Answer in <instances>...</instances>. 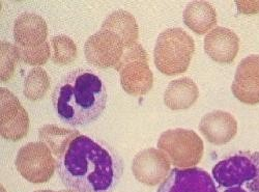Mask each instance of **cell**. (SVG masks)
Instances as JSON below:
<instances>
[{"label": "cell", "instance_id": "8", "mask_svg": "<svg viewBox=\"0 0 259 192\" xmlns=\"http://www.w3.org/2000/svg\"><path fill=\"white\" fill-rule=\"evenodd\" d=\"M125 47L120 36L110 30L101 28L86 41L84 54L91 65L97 68H115Z\"/></svg>", "mask_w": 259, "mask_h": 192}, {"label": "cell", "instance_id": "24", "mask_svg": "<svg viewBox=\"0 0 259 192\" xmlns=\"http://www.w3.org/2000/svg\"><path fill=\"white\" fill-rule=\"evenodd\" d=\"M237 7L243 13H256L259 11V3H237Z\"/></svg>", "mask_w": 259, "mask_h": 192}, {"label": "cell", "instance_id": "4", "mask_svg": "<svg viewBox=\"0 0 259 192\" xmlns=\"http://www.w3.org/2000/svg\"><path fill=\"white\" fill-rule=\"evenodd\" d=\"M195 51V42L183 28L174 27L162 31L154 50L157 69L168 76L185 73Z\"/></svg>", "mask_w": 259, "mask_h": 192}, {"label": "cell", "instance_id": "13", "mask_svg": "<svg viewBox=\"0 0 259 192\" xmlns=\"http://www.w3.org/2000/svg\"><path fill=\"white\" fill-rule=\"evenodd\" d=\"M48 27L44 18L35 13H23L15 21L14 39L16 46L32 49L47 42Z\"/></svg>", "mask_w": 259, "mask_h": 192}, {"label": "cell", "instance_id": "18", "mask_svg": "<svg viewBox=\"0 0 259 192\" xmlns=\"http://www.w3.org/2000/svg\"><path fill=\"white\" fill-rule=\"evenodd\" d=\"M101 28L116 33L123 41L125 46L134 44L139 36L138 24L135 17L124 10L112 12L105 19Z\"/></svg>", "mask_w": 259, "mask_h": 192}, {"label": "cell", "instance_id": "9", "mask_svg": "<svg viewBox=\"0 0 259 192\" xmlns=\"http://www.w3.org/2000/svg\"><path fill=\"white\" fill-rule=\"evenodd\" d=\"M2 113L0 134L8 140L17 141L25 137L29 130V118L18 98L8 89L0 90Z\"/></svg>", "mask_w": 259, "mask_h": 192}, {"label": "cell", "instance_id": "15", "mask_svg": "<svg viewBox=\"0 0 259 192\" xmlns=\"http://www.w3.org/2000/svg\"><path fill=\"white\" fill-rule=\"evenodd\" d=\"M199 131L207 141L214 145L226 144L236 135L237 122L226 111L213 110L202 118L199 123Z\"/></svg>", "mask_w": 259, "mask_h": 192}, {"label": "cell", "instance_id": "11", "mask_svg": "<svg viewBox=\"0 0 259 192\" xmlns=\"http://www.w3.org/2000/svg\"><path fill=\"white\" fill-rule=\"evenodd\" d=\"M157 192H218L205 170L199 167L174 168Z\"/></svg>", "mask_w": 259, "mask_h": 192}, {"label": "cell", "instance_id": "19", "mask_svg": "<svg viewBox=\"0 0 259 192\" xmlns=\"http://www.w3.org/2000/svg\"><path fill=\"white\" fill-rule=\"evenodd\" d=\"M79 135L77 130L66 129L57 125L42 126L38 130L39 141L46 143L57 158L63 155L69 144Z\"/></svg>", "mask_w": 259, "mask_h": 192}, {"label": "cell", "instance_id": "17", "mask_svg": "<svg viewBox=\"0 0 259 192\" xmlns=\"http://www.w3.org/2000/svg\"><path fill=\"white\" fill-rule=\"evenodd\" d=\"M184 23L197 34H205L217 25V13L206 2H193L184 11Z\"/></svg>", "mask_w": 259, "mask_h": 192}, {"label": "cell", "instance_id": "6", "mask_svg": "<svg viewBox=\"0 0 259 192\" xmlns=\"http://www.w3.org/2000/svg\"><path fill=\"white\" fill-rule=\"evenodd\" d=\"M158 147L177 168L197 165L202 159L204 150L203 141L196 132L182 128L163 132L158 140Z\"/></svg>", "mask_w": 259, "mask_h": 192}, {"label": "cell", "instance_id": "22", "mask_svg": "<svg viewBox=\"0 0 259 192\" xmlns=\"http://www.w3.org/2000/svg\"><path fill=\"white\" fill-rule=\"evenodd\" d=\"M18 49V53L20 56V60L27 63L29 66L40 67L48 61L51 56V44L46 42L39 47L32 49H25L16 46Z\"/></svg>", "mask_w": 259, "mask_h": 192}, {"label": "cell", "instance_id": "3", "mask_svg": "<svg viewBox=\"0 0 259 192\" xmlns=\"http://www.w3.org/2000/svg\"><path fill=\"white\" fill-rule=\"evenodd\" d=\"M212 178L222 192H259V152H239L219 161Z\"/></svg>", "mask_w": 259, "mask_h": 192}, {"label": "cell", "instance_id": "5", "mask_svg": "<svg viewBox=\"0 0 259 192\" xmlns=\"http://www.w3.org/2000/svg\"><path fill=\"white\" fill-rule=\"evenodd\" d=\"M120 75L123 91L132 96L146 95L153 88L154 76L148 65L147 53L139 43L124 48L119 62L114 68Z\"/></svg>", "mask_w": 259, "mask_h": 192}, {"label": "cell", "instance_id": "7", "mask_svg": "<svg viewBox=\"0 0 259 192\" xmlns=\"http://www.w3.org/2000/svg\"><path fill=\"white\" fill-rule=\"evenodd\" d=\"M49 146L41 142H29L20 148L16 167L20 175L33 184L48 182L54 175L57 162Z\"/></svg>", "mask_w": 259, "mask_h": 192}, {"label": "cell", "instance_id": "26", "mask_svg": "<svg viewBox=\"0 0 259 192\" xmlns=\"http://www.w3.org/2000/svg\"><path fill=\"white\" fill-rule=\"evenodd\" d=\"M35 192H54V191H52V190H37Z\"/></svg>", "mask_w": 259, "mask_h": 192}, {"label": "cell", "instance_id": "2", "mask_svg": "<svg viewBox=\"0 0 259 192\" xmlns=\"http://www.w3.org/2000/svg\"><path fill=\"white\" fill-rule=\"evenodd\" d=\"M107 98L102 77L93 70L82 68L63 76L51 95L59 120L73 127L97 121L106 108Z\"/></svg>", "mask_w": 259, "mask_h": 192}, {"label": "cell", "instance_id": "12", "mask_svg": "<svg viewBox=\"0 0 259 192\" xmlns=\"http://www.w3.org/2000/svg\"><path fill=\"white\" fill-rule=\"evenodd\" d=\"M234 97L249 105L259 103V55L252 54L237 66L231 85Z\"/></svg>", "mask_w": 259, "mask_h": 192}, {"label": "cell", "instance_id": "10", "mask_svg": "<svg viewBox=\"0 0 259 192\" xmlns=\"http://www.w3.org/2000/svg\"><path fill=\"white\" fill-rule=\"evenodd\" d=\"M171 162L168 156L157 148L140 151L133 159L132 172L136 180L147 186L162 184L170 174Z\"/></svg>", "mask_w": 259, "mask_h": 192}, {"label": "cell", "instance_id": "1", "mask_svg": "<svg viewBox=\"0 0 259 192\" xmlns=\"http://www.w3.org/2000/svg\"><path fill=\"white\" fill-rule=\"evenodd\" d=\"M57 175L76 192H111L123 174V160L106 141L80 134L57 158Z\"/></svg>", "mask_w": 259, "mask_h": 192}, {"label": "cell", "instance_id": "23", "mask_svg": "<svg viewBox=\"0 0 259 192\" xmlns=\"http://www.w3.org/2000/svg\"><path fill=\"white\" fill-rule=\"evenodd\" d=\"M20 60L16 45L2 42V80L8 81L14 74L17 62Z\"/></svg>", "mask_w": 259, "mask_h": 192}, {"label": "cell", "instance_id": "21", "mask_svg": "<svg viewBox=\"0 0 259 192\" xmlns=\"http://www.w3.org/2000/svg\"><path fill=\"white\" fill-rule=\"evenodd\" d=\"M52 60L57 65H69L78 55L75 42L66 34H59L51 39Z\"/></svg>", "mask_w": 259, "mask_h": 192}, {"label": "cell", "instance_id": "14", "mask_svg": "<svg viewBox=\"0 0 259 192\" xmlns=\"http://www.w3.org/2000/svg\"><path fill=\"white\" fill-rule=\"evenodd\" d=\"M240 49V39L229 28L217 26L211 29L204 39V50L214 61L230 63Z\"/></svg>", "mask_w": 259, "mask_h": 192}, {"label": "cell", "instance_id": "25", "mask_svg": "<svg viewBox=\"0 0 259 192\" xmlns=\"http://www.w3.org/2000/svg\"><path fill=\"white\" fill-rule=\"evenodd\" d=\"M54 192H76V191H73V190H60V191H54Z\"/></svg>", "mask_w": 259, "mask_h": 192}, {"label": "cell", "instance_id": "16", "mask_svg": "<svg viewBox=\"0 0 259 192\" xmlns=\"http://www.w3.org/2000/svg\"><path fill=\"white\" fill-rule=\"evenodd\" d=\"M199 90L191 78L183 77L171 81L164 94V103L171 110H185L197 101Z\"/></svg>", "mask_w": 259, "mask_h": 192}, {"label": "cell", "instance_id": "20", "mask_svg": "<svg viewBox=\"0 0 259 192\" xmlns=\"http://www.w3.org/2000/svg\"><path fill=\"white\" fill-rule=\"evenodd\" d=\"M49 89L50 78L42 68H32L25 76L23 94L28 100L38 101L42 99Z\"/></svg>", "mask_w": 259, "mask_h": 192}]
</instances>
